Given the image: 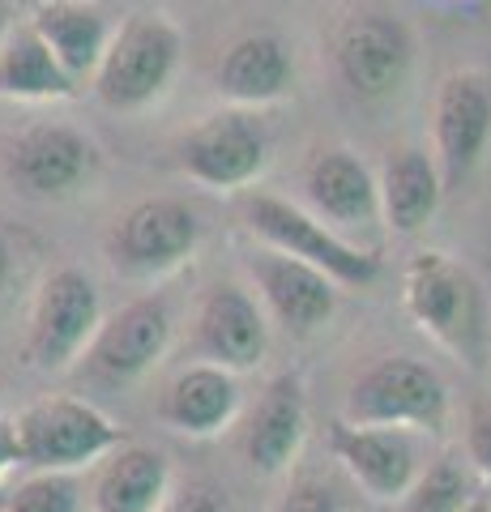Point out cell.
<instances>
[{
    "label": "cell",
    "instance_id": "12",
    "mask_svg": "<svg viewBox=\"0 0 491 512\" xmlns=\"http://www.w3.org/2000/svg\"><path fill=\"white\" fill-rule=\"evenodd\" d=\"M329 448L351 483L376 504H398L427 466L423 436L402 427H355L338 419L329 427Z\"/></svg>",
    "mask_w": 491,
    "mask_h": 512
},
{
    "label": "cell",
    "instance_id": "20",
    "mask_svg": "<svg viewBox=\"0 0 491 512\" xmlns=\"http://www.w3.org/2000/svg\"><path fill=\"white\" fill-rule=\"evenodd\" d=\"M26 22L39 30V39L52 47V56L65 64L77 86L99 73L107 47L116 39L112 13L94 0H35Z\"/></svg>",
    "mask_w": 491,
    "mask_h": 512
},
{
    "label": "cell",
    "instance_id": "26",
    "mask_svg": "<svg viewBox=\"0 0 491 512\" xmlns=\"http://www.w3.org/2000/svg\"><path fill=\"white\" fill-rule=\"evenodd\" d=\"M274 512H342V500H338L334 483H325V478H316V474H299V478H291V487Z\"/></svg>",
    "mask_w": 491,
    "mask_h": 512
},
{
    "label": "cell",
    "instance_id": "4",
    "mask_svg": "<svg viewBox=\"0 0 491 512\" xmlns=\"http://www.w3.org/2000/svg\"><path fill=\"white\" fill-rule=\"evenodd\" d=\"M240 214L248 222V231L261 239L265 248H278L287 256L316 265L321 274H329L338 286H372L380 274V256L368 248H355L346 235L334 227H325L316 214H308L304 205H295L278 192H244Z\"/></svg>",
    "mask_w": 491,
    "mask_h": 512
},
{
    "label": "cell",
    "instance_id": "23",
    "mask_svg": "<svg viewBox=\"0 0 491 512\" xmlns=\"http://www.w3.org/2000/svg\"><path fill=\"white\" fill-rule=\"evenodd\" d=\"M82 90L65 73V64L52 56V47L39 39L30 22H13L5 43H0V99L13 103H52L73 99Z\"/></svg>",
    "mask_w": 491,
    "mask_h": 512
},
{
    "label": "cell",
    "instance_id": "5",
    "mask_svg": "<svg viewBox=\"0 0 491 512\" xmlns=\"http://www.w3.org/2000/svg\"><path fill=\"white\" fill-rule=\"evenodd\" d=\"M13 423L22 440V466L47 474H77L82 466H99L107 453H116L129 440L124 427H116L94 402L69 393L30 402Z\"/></svg>",
    "mask_w": 491,
    "mask_h": 512
},
{
    "label": "cell",
    "instance_id": "25",
    "mask_svg": "<svg viewBox=\"0 0 491 512\" xmlns=\"http://www.w3.org/2000/svg\"><path fill=\"white\" fill-rule=\"evenodd\" d=\"M5 512H82V483H77V474L30 470L9 491Z\"/></svg>",
    "mask_w": 491,
    "mask_h": 512
},
{
    "label": "cell",
    "instance_id": "2",
    "mask_svg": "<svg viewBox=\"0 0 491 512\" xmlns=\"http://www.w3.org/2000/svg\"><path fill=\"white\" fill-rule=\"evenodd\" d=\"M342 419L355 427H402L415 436H445L453 397L432 363L415 355H385L351 380Z\"/></svg>",
    "mask_w": 491,
    "mask_h": 512
},
{
    "label": "cell",
    "instance_id": "28",
    "mask_svg": "<svg viewBox=\"0 0 491 512\" xmlns=\"http://www.w3.org/2000/svg\"><path fill=\"white\" fill-rule=\"evenodd\" d=\"M163 512H227V504L205 487H184V491H171Z\"/></svg>",
    "mask_w": 491,
    "mask_h": 512
},
{
    "label": "cell",
    "instance_id": "8",
    "mask_svg": "<svg viewBox=\"0 0 491 512\" xmlns=\"http://www.w3.org/2000/svg\"><path fill=\"white\" fill-rule=\"evenodd\" d=\"M171 338H176V303L163 291L137 295L112 316H103V325L82 359V372L99 384L124 389V384H137L163 363Z\"/></svg>",
    "mask_w": 491,
    "mask_h": 512
},
{
    "label": "cell",
    "instance_id": "18",
    "mask_svg": "<svg viewBox=\"0 0 491 512\" xmlns=\"http://www.w3.org/2000/svg\"><path fill=\"white\" fill-rule=\"evenodd\" d=\"M308 440V397H304V380L295 372H282L265 384L257 410L248 419L244 431V457L248 466L274 478L287 474L295 466L299 448Z\"/></svg>",
    "mask_w": 491,
    "mask_h": 512
},
{
    "label": "cell",
    "instance_id": "1",
    "mask_svg": "<svg viewBox=\"0 0 491 512\" xmlns=\"http://www.w3.org/2000/svg\"><path fill=\"white\" fill-rule=\"evenodd\" d=\"M406 316L445 346L457 363L483 372L491 359V299L474 269L453 261L449 252H419L410 256L402 274Z\"/></svg>",
    "mask_w": 491,
    "mask_h": 512
},
{
    "label": "cell",
    "instance_id": "30",
    "mask_svg": "<svg viewBox=\"0 0 491 512\" xmlns=\"http://www.w3.org/2000/svg\"><path fill=\"white\" fill-rule=\"evenodd\" d=\"M9 282H13V248H9V239L0 235V299H5Z\"/></svg>",
    "mask_w": 491,
    "mask_h": 512
},
{
    "label": "cell",
    "instance_id": "17",
    "mask_svg": "<svg viewBox=\"0 0 491 512\" xmlns=\"http://www.w3.org/2000/svg\"><path fill=\"white\" fill-rule=\"evenodd\" d=\"M158 423L188 440H210L240 414V380L218 363H188L158 393Z\"/></svg>",
    "mask_w": 491,
    "mask_h": 512
},
{
    "label": "cell",
    "instance_id": "10",
    "mask_svg": "<svg viewBox=\"0 0 491 512\" xmlns=\"http://www.w3.org/2000/svg\"><path fill=\"white\" fill-rule=\"evenodd\" d=\"M415 64V35L398 13H351L334 35V69L355 99H389Z\"/></svg>",
    "mask_w": 491,
    "mask_h": 512
},
{
    "label": "cell",
    "instance_id": "9",
    "mask_svg": "<svg viewBox=\"0 0 491 512\" xmlns=\"http://www.w3.org/2000/svg\"><path fill=\"white\" fill-rule=\"evenodd\" d=\"M269 163V133L244 107L201 116L176 141V167L210 192H244Z\"/></svg>",
    "mask_w": 491,
    "mask_h": 512
},
{
    "label": "cell",
    "instance_id": "14",
    "mask_svg": "<svg viewBox=\"0 0 491 512\" xmlns=\"http://www.w3.org/2000/svg\"><path fill=\"white\" fill-rule=\"evenodd\" d=\"M244 269L252 286H257V299L265 303V312L291 338H312L316 329L334 320L342 286L329 274H321L316 265L261 244L257 252L244 256Z\"/></svg>",
    "mask_w": 491,
    "mask_h": 512
},
{
    "label": "cell",
    "instance_id": "7",
    "mask_svg": "<svg viewBox=\"0 0 491 512\" xmlns=\"http://www.w3.org/2000/svg\"><path fill=\"white\" fill-rule=\"evenodd\" d=\"M201 244V218L176 197H150L116 218L107 231V261L120 278L158 282L188 261Z\"/></svg>",
    "mask_w": 491,
    "mask_h": 512
},
{
    "label": "cell",
    "instance_id": "21",
    "mask_svg": "<svg viewBox=\"0 0 491 512\" xmlns=\"http://www.w3.org/2000/svg\"><path fill=\"white\" fill-rule=\"evenodd\" d=\"M214 86L235 107L278 103V99H287L295 86V56L278 35L252 30V35H240L218 56Z\"/></svg>",
    "mask_w": 491,
    "mask_h": 512
},
{
    "label": "cell",
    "instance_id": "15",
    "mask_svg": "<svg viewBox=\"0 0 491 512\" xmlns=\"http://www.w3.org/2000/svg\"><path fill=\"white\" fill-rule=\"evenodd\" d=\"M269 325L257 295L235 282H214L197 303L193 320V350L201 363H218L227 372H252L265 359Z\"/></svg>",
    "mask_w": 491,
    "mask_h": 512
},
{
    "label": "cell",
    "instance_id": "31",
    "mask_svg": "<svg viewBox=\"0 0 491 512\" xmlns=\"http://www.w3.org/2000/svg\"><path fill=\"white\" fill-rule=\"evenodd\" d=\"M9 26H13V18H9V5H5V0H0V43H5Z\"/></svg>",
    "mask_w": 491,
    "mask_h": 512
},
{
    "label": "cell",
    "instance_id": "27",
    "mask_svg": "<svg viewBox=\"0 0 491 512\" xmlns=\"http://www.w3.org/2000/svg\"><path fill=\"white\" fill-rule=\"evenodd\" d=\"M466 461L474 474H483L491 483V406L479 402L466 419Z\"/></svg>",
    "mask_w": 491,
    "mask_h": 512
},
{
    "label": "cell",
    "instance_id": "22",
    "mask_svg": "<svg viewBox=\"0 0 491 512\" xmlns=\"http://www.w3.org/2000/svg\"><path fill=\"white\" fill-rule=\"evenodd\" d=\"M376 184H380V218H385L393 235H419L436 218L440 201H445V180H440L436 158L419 146L389 154Z\"/></svg>",
    "mask_w": 491,
    "mask_h": 512
},
{
    "label": "cell",
    "instance_id": "6",
    "mask_svg": "<svg viewBox=\"0 0 491 512\" xmlns=\"http://www.w3.org/2000/svg\"><path fill=\"white\" fill-rule=\"evenodd\" d=\"M103 325V299L86 269L60 265L43 278L30 303L26 325V363L35 372H69L86 359L94 333Z\"/></svg>",
    "mask_w": 491,
    "mask_h": 512
},
{
    "label": "cell",
    "instance_id": "11",
    "mask_svg": "<svg viewBox=\"0 0 491 512\" xmlns=\"http://www.w3.org/2000/svg\"><path fill=\"white\" fill-rule=\"evenodd\" d=\"M9 184L35 201H65L99 175V146L73 124H30L5 154Z\"/></svg>",
    "mask_w": 491,
    "mask_h": 512
},
{
    "label": "cell",
    "instance_id": "32",
    "mask_svg": "<svg viewBox=\"0 0 491 512\" xmlns=\"http://www.w3.org/2000/svg\"><path fill=\"white\" fill-rule=\"evenodd\" d=\"M466 512H491V495H483V491H479V495H474V504H470Z\"/></svg>",
    "mask_w": 491,
    "mask_h": 512
},
{
    "label": "cell",
    "instance_id": "13",
    "mask_svg": "<svg viewBox=\"0 0 491 512\" xmlns=\"http://www.w3.org/2000/svg\"><path fill=\"white\" fill-rule=\"evenodd\" d=\"M491 146V86L483 73H449L436 90L432 111V158L445 192L462 188Z\"/></svg>",
    "mask_w": 491,
    "mask_h": 512
},
{
    "label": "cell",
    "instance_id": "29",
    "mask_svg": "<svg viewBox=\"0 0 491 512\" xmlns=\"http://www.w3.org/2000/svg\"><path fill=\"white\" fill-rule=\"evenodd\" d=\"M22 466V440H18V423L0 414V478L13 474Z\"/></svg>",
    "mask_w": 491,
    "mask_h": 512
},
{
    "label": "cell",
    "instance_id": "16",
    "mask_svg": "<svg viewBox=\"0 0 491 512\" xmlns=\"http://www.w3.org/2000/svg\"><path fill=\"white\" fill-rule=\"evenodd\" d=\"M304 205L325 227L342 231H363L380 218V184L372 167L363 163L355 150H321L304 167Z\"/></svg>",
    "mask_w": 491,
    "mask_h": 512
},
{
    "label": "cell",
    "instance_id": "24",
    "mask_svg": "<svg viewBox=\"0 0 491 512\" xmlns=\"http://www.w3.org/2000/svg\"><path fill=\"white\" fill-rule=\"evenodd\" d=\"M474 495H479V487H474V478L462 461L436 457V461H427L423 474L410 483V491L393 508L398 512H466L474 504Z\"/></svg>",
    "mask_w": 491,
    "mask_h": 512
},
{
    "label": "cell",
    "instance_id": "19",
    "mask_svg": "<svg viewBox=\"0 0 491 512\" xmlns=\"http://www.w3.org/2000/svg\"><path fill=\"white\" fill-rule=\"evenodd\" d=\"M171 491L176 487H171V461L163 448L124 440L94 470L90 508L94 512H163Z\"/></svg>",
    "mask_w": 491,
    "mask_h": 512
},
{
    "label": "cell",
    "instance_id": "3",
    "mask_svg": "<svg viewBox=\"0 0 491 512\" xmlns=\"http://www.w3.org/2000/svg\"><path fill=\"white\" fill-rule=\"evenodd\" d=\"M184 60V35L180 26L163 13H129L116 26V39L107 47L99 73L90 77V90L107 111L133 116L146 111L171 90Z\"/></svg>",
    "mask_w": 491,
    "mask_h": 512
}]
</instances>
